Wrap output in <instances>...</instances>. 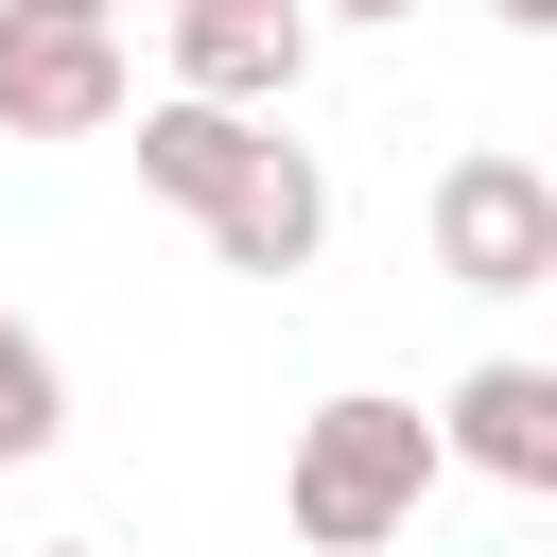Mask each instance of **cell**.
Wrapping results in <instances>:
<instances>
[{
    "label": "cell",
    "instance_id": "5b68a950",
    "mask_svg": "<svg viewBox=\"0 0 557 557\" xmlns=\"http://www.w3.org/2000/svg\"><path fill=\"white\" fill-rule=\"evenodd\" d=\"M435 470H487V487H557V366H470L435 400Z\"/></svg>",
    "mask_w": 557,
    "mask_h": 557
},
{
    "label": "cell",
    "instance_id": "3957f363",
    "mask_svg": "<svg viewBox=\"0 0 557 557\" xmlns=\"http://www.w3.org/2000/svg\"><path fill=\"white\" fill-rule=\"evenodd\" d=\"M122 104H139L122 35H87V17H35V0H0V139H104Z\"/></svg>",
    "mask_w": 557,
    "mask_h": 557
},
{
    "label": "cell",
    "instance_id": "277c9868",
    "mask_svg": "<svg viewBox=\"0 0 557 557\" xmlns=\"http://www.w3.org/2000/svg\"><path fill=\"white\" fill-rule=\"evenodd\" d=\"M313 244H331V157L261 122L244 174H226V209H209V261L226 278H313Z\"/></svg>",
    "mask_w": 557,
    "mask_h": 557
},
{
    "label": "cell",
    "instance_id": "6da1fadb",
    "mask_svg": "<svg viewBox=\"0 0 557 557\" xmlns=\"http://www.w3.org/2000/svg\"><path fill=\"white\" fill-rule=\"evenodd\" d=\"M435 505V418L418 400H313L296 418V470H278V522H296V557H383L400 522Z\"/></svg>",
    "mask_w": 557,
    "mask_h": 557
},
{
    "label": "cell",
    "instance_id": "9c48e42d",
    "mask_svg": "<svg viewBox=\"0 0 557 557\" xmlns=\"http://www.w3.org/2000/svg\"><path fill=\"white\" fill-rule=\"evenodd\" d=\"M296 17H418V0H296Z\"/></svg>",
    "mask_w": 557,
    "mask_h": 557
},
{
    "label": "cell",
    "instance_id": "8992f818",
    "mask_svg": "<svg viewBox=\"0 0 557 557\" xmlns=\"http://www.w3.org/2000/svg\"><path fill=\"white\" fill-rule=\"evenodd\" d=\"M296 70H313V17H296V0H278V17H174V104L278 122V104H296Z\"/></svg>",
    "mask_w": 557,
    "mask_h": 557
},
{
    "label": "cell",
    "instance_id": "30bf717a",
    "mask_svg": "<svg viewBox=\"0 0 557 557\" xmlns=\"http://www.w3.org/2000/svg\"><path fill=\"white\" fill-rule=\"evenodd\" d=\"M35 17H87V35H122V0H35Z\"/></svg>",
    "mask_w": 557,
    "mask_h": 557
},
{
    "label": "cell",
    "instance_id": "52a82bcc",
    "mask_svg": "<svg viewBox=\"0 0 557 557\" xmlns=\"http://www.w3.org/2000/svg\"><path fill=\"white\" fill-rule=\"evenodd\" d=\"M244 139H261V122H226V104H174V87H157V104H139V191H174V209L209 226V209H226V174H244Z\"/></svg>",
    "mask_w": 557,
    "mask_h": 557
},
{
    "label": "cell",
    "instance_id": "4fadbf2b",
    "mask_svg": "<svg viewBox=\"0 0 557 557\" xmlns=\"http://www.w3.org/2000/svg\"><path fill=\"white\" fill-rule=\"evenodd\" d=\"M35 557H104V540H35Z\"/></svg>",
    "mask_w": 557,
    "mask_h": 557
},
{
    "label": "cell",
    "instance_id": "ba28073f",
    "mask_svg": "<svg viewBox=\"0 0 557 557\" xmlns=\"http://www.w3.org/2000/svg\"><path fill=\"white\" fill-rule=\"evenodd\" d=\"M35 453H70V366L35 313H0V470H35Z\"/></svg>",
    "mask_w": 557,
    "mask_h": 557
},
{
    "label": "cell",
    "instance_id": "8fae6325",
    "mask_svg": "<svg viewBox=\"0 0 557 557\" xmlns=\"http://www.w3.org/2000/svg\"><path fill=\"white\" fill-rule=\"evenodd\" d=\"M487 17H505V35H557V0H487Z\"/></svg>",
    "mask_w": 557,
    "mask_h": 557
},
{
    "label": "cell",
    "instance_id": "7c38bea8",
    "mask_svg": "<svg viewBox=\"0 0 557 557\" xmlns=\"http://www.w3.org/2000/svg\"><path fill=\"white\" fill-rule=\"evenodd\" d=\"M174 17H278V0H174Z\"/></svg>",
    "mask_w": 557,
    "mask_h": 557
},
{
    "label": "cell",
    "instance_id": "7a4b0ae2",
    "mask_svg": "<svg viewBox=\"0 0 557 557\" xmlns=\"http://www.w3.org/2000/svg\"><path fill=\"white\" fill-rule=\"evenodd\" d=\"M435 278H453V296H540V278H557V174L505 157V139H470V157L435 174Z\"/></svg>",
    "mask_w": 557,
    "mask_h": 557
}]
</instances>
